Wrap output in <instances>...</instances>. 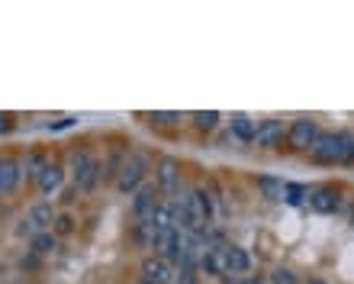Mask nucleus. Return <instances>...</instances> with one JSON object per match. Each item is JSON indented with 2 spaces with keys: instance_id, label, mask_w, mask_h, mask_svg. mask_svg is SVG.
Wrapping results in <instances>:
<instances>
[{
  "instance_id": "34",
  "label": "nucleus",
  "mask_w": 354,
  "mask_h": 284,
  "mask_svg": "<svg viewBox=\"0 0 354 284\" xmlns=\"http://www.w3.org/2000/svg\"><path fill=\"white\" fill-rule=\"evenodd\" d=\"M306 284H328V281H322V278H309Z\"/></svg>"
},
{
  "instance_id": "11",
  "label": "nucleus",
  "mask_w": 354,
  "mask_h": 284,
  "mask_svg": "<svg viewBox=\"0 0 354 284\" xmlns=\"http://www.w3.org/2000/svg\"><path fill=\"white\" fill-rule=\"evenodd\" d=\"M252 272V256L242 246H225V278H242Z\"/></svg>"
},
{
  "instance_id": "28",
  "label": "nucleus",
  "mask_w": 354,
  "mask_h": 284,
  "mask_svg": "<svg viewBox=\"0 0 354 284\" xmlns=\"http://www.w3.org/2000/svg\"><path fill=\"white\" fill-rule=\"evenodd\" d=\"M17 236H29V239L36 236V229H32V223H29V220H26V217L19 220V227H17Z\"/></svg>"
},
{
  "instance_id": "35",
  "label": "nucleus",
  "mask_w": 354,
  "mask_h": 284,
  "mask_svg": "<svg viewBox=\"0 0 354 284\" xmlns=\"http://www.w3.org/2000/svg\"><path fill=\"white\" fill-rule=\"evenodd\" d=\"M136 284H149V281H142V278H139V281H136Z\"/></svg>"
},
{
  "instance_id": "9",
  "label": "nucleus",
  "mask_w": 354,
  "mask_h": 284,
  "mask_svg": "<svg viewBox=\"0 0 354 284\" xmlns=\"http://www.w3.org/2000/svg\"><path fill=\"white\" fill-rule=\"evenodd\" d=\"M23 181V165L13 155H0V197L3 194H13Z\"/></svg>"
},
{
  "instance_id": "30",
  "label": "nucleus",
  "mask_w": 354,
  "mask_h": 284,
  "mask_svg": "<svg viewBox=\"0 0 354 284\" xmlns=\"http://www.w3.org/2000/svg\"><path fill=\"white\" fill-rule=\"evenodd\" d=\"M13 130V114H0V133H10Z\"/></svg>"
},
{
  "instance_id": "5",
  "label": "nucleus",
  "mask_w": 354,
  "mask_h": 284,
  "mask_svg": "<svg viewBox=\"0 0 354 284\" xmlns=\"http://www.w3.org/2000/svg\"><path fill=\"white\" fill-rule=\"evenodd\" d=\"M161 200L165 197H161V190L155 188V181H145V184L132 194V217H136V223H149Z\"/></svg>"
},
{
  "instance_id": "22",
  "label": "nucleus",
  "mask_w": 354,
  "mask_h": 284,
  "mask_svg": "<svg viewBox=\"0 0 354 284\" xmlns=\"http://www.w3.org/2000/svg\"><path fill=\"white\" fill-rule=\"evenodd\" d=\"M19 165H23V171H26L29 178L36 181L39 175H42V168L48 165V155H46V152H26V159L19 161Z\"/></svg>"
},
{
  "instance_id": "21",
  "label": "nucleus",
  "mask_w": 354,
  "mask_h": 284,
  "mask_svg": "<svg viewBox=\"0 0 354 284\" xmlns=\"http://www.w3.org/2000/svg\"><path fill=\"white\" fill-rule=\"evenodd\" d=\"M190 120H194V126L200 133H213L219 126V120H223V114L219 110H196V114H190Z\"/></svg>"
},
{
  "instance_id": "15",
  "label": "nucleus",
  "mask_w": 354,
  "mask_h": 284,
  "mask_svg": "<svg viewBox=\"0 0 354 284\" xmlns=\"http://www.w3.org/2000/svg\"><path fill=\"white\" fill-rule=\"evenodd\" d=\"M254 130H258V123H254L248 114H232L229 116V136L232 139H239V142H254Z\"/></svg>"
},
{
  "instance_id": "2",
  "label": "nucleus",
  "mask_w": 354,
  "mask_h": 284,
  "mask_svg": "<svg viewBox=\"0 0 354 284\" xmlns=\"http://www.w3.org/2000/svg\"><path fill=\"white\" fill-rule=\"evenodd\" d=\"M71 184L77 188V194H91L100 184V161L91 149H77L71 155Z\"/></svg>"
},
{
  "instance_id": "10",
  "label": "nucleus",
  "mask_w": 354,
  "mask_h": 284,
  "mask_svg": "<svg viewBox=\"0 0 354 284\" xmlns=\"http://www.w3.org/2000/svg\"><path fill=\"white\" fill-rule=\"evenodd\" d=\"M36 188H39V194H46V197L58 194V190L65 188V168L55 165V161H48L46 168H42V175L36 178Z\"/></svg>"
},
{
  "instance_id": "26",
  "label": "nucleus",
  "mask_w": 354,
  "mask_h": 284,
  "mask_svg": "<svg viewBox=\"0 0 354 284\" xmlns=\"http://www.w3.org/2000/svg\"><path fill=\"white\" fill-rule=\"evenodd\" d=\"M268 281H270V284H297V275H293L290 268H277V272H274Z\"/></svg>"
},
{
  "instance_id": "29",
  "label": "nucleus",
  "mask_w": 354,
  "mask_h": 284,
  "mask_svg": "<svg viewBox=\"0 0 354 284\" xmlns=\"http://www.w3.org/2000/svg\"><path fill=\"white\" fill-rule=\"evenodd\" d=\"M75 197H77V188H75V184L62 188V200H65V204H75Z\"/></svg>"
},
{
  "instance_id": "24",
  "label": "nucleus",
  "mask_w": 354,
  "mask_h": 284,
  "mask_svg": "<svg viewBox=\"0 0 354 284\" xmlns=\"http://www.w3.org/2000/svg\"><path fill=\"white\" fill-rule=\"evenodd\" d=\"M132 239H136V246L139 249H151V242H155V229H151V223H136V227H132Z\"/></svg>"
},
{
  "instance_id": "6",
  "label": "nucleus",
  "mask_w": 354,
  "mask_h": 284,
  "mask_svg": "<svg viewBox=\"0 0 354 284\" xmlns=\"http://www.w3.org/2000/svg\"><path fill=\"white\" fill-rule=\"evenodd\" d=\"M139 272H142V281H149V284H174L177 281L174 262L158 258V256H145V258H142Z\"/></svg>"
},
{
  "instance_id": "19",
  "label": "nucleus",
  "mask_w": 354,
  "mask_h": 284,
  "mask_svg": "<svg viewBox=\"0 0 354 284\" xmlns=\"http://www.w3.org/2000/svg\"><path fill=\"white\" fill-rule=\"evenodd\" d=\"M258 190H261L264 200H283V181L274 178V175H261L258 178Z\"/></svg>"
},
{
  "instance_id": "20",
  "label": "nucleus",
  "mask_w": 354,
  "mask_h": 284,
  "mask_svg": "<svg viewBox=\"0 0 354 284\" xmlns=\"http://www.w3.org/2000/svg\"><path fill=\"white\" fill-rule=\"evenodd\" d=\"M55 246H58V236L52 229H42V233H36V236L29 239V249H32L36 256H48Z\"/></svg>"
},
{
  "instance_id": "4",
  "label": "nucleus",
  "mask_w": 354,
  "mask_h": 284,
  "mask_svg": "<svg viewBox=\"0 0 354 284\" xmlns=\"http://www.w3.org/2000/svg\"><path fill=\"white\" fill-rule=\"evenodd\" d=\"M319 133H322V126H319L316 120L299 116V120H293V123L287 126V145L293 152H309L313 149V142L319 139Z\"/></svg>"
},
{
  "instance_id": "25",
  "label": "nucleus",
  "mask_w": 354,
  "mask_h": 284,
  "mask_svg": "<svg viewBox=\"0 0 354 284\" xmlns=\"http://www.w3.org/2000/svg\"><path fill=\"white\" fill-rule=\"evenodd\" d=\"M151 123L155 126H174V123H180V114H177V110H158V114H151Z\"/></svg>"
},
{
  "instance_id": "17",
  "label": "nucleus",
  "mask_w": 354,
  "mask_h": 284,
  "mask_svg": "<svg viewBox=\"0 0 354 284\" xmlns=\"http://www.w3.org/2000/svg\"><path fill=\"white\" fill-rule=\"evenodd\" d=\"M126 155H129V149H113L110 159L100 161V181H113L116 184V178H120V168L122 161H126Z\"/></svg>"
},
{
  "instance_id": "14",
  "label": "nucleus",
  "mask_w": 354,
  "mask_h": 284,
  "mask_svg": "<svg viewBox=\"0 0 354 284\" xmlns=\"http://www.w3.org/2000/svg\"><path fill=\"white\" fill-rule=\"evenodd\" d=\"M306 204L316 210V213H335V210L342 207V197H338L335 188H316V190H309Z\"/></svg>"
},
{
  "instance_id": "18",
  "label": "nucleus",
  "mask_w": 354,
  "mask_h": 284,
  "mask_svg": "<svg viewBox=\"0 0 354 284\" xmlns=\"http://www.w3.org/2000/svg\"><path fill=\"white\" fill-rule=\"evenodd\" d=\"M335 161H354V133L351 130H338L335 133Z\"/></svg>"
},
{
  "instance_id": "13",
  "label": "nucleus",
  "mask_w": 354,
  "mask_h": 284,
  "mask_svg": "<svg viewBox=\"0 0 354 284\" xmlns=\"http://www.w3.org/2000/svg\"><path fill=\"white\" fill-rule=\"evenodd\" d=\"M55 207H52V200H39V204H32V207L26 210V220L32 223V229L36 233H42V229H52L55 227Z\"/></svg>"
},
{
  "instance_id": "31",
  "label": "nucleus",
  "mask_w": 354,
  "mask_h": 284,
  "mask_svg": "<svg viewBox=\"0 0 354 284\" xmlns=\"http://www.w3.org/2000/svg\"><path fill=\"white\" fill-rule=\"evenodd\" d=\"M242 284H270L268 278H242Z\"/></svg>"
},
{
  "instance_id": "23",
  "label": "nucleus",
  "mask_w": 354,
  "mask_h": 284,
  "mask_svg": "<svg viewBox=\"0 0 354 284\" xmlns=\"http://www.w3.org/2000/svg\"><path fill=\"white\" fill-rule=\"evenodd\" d=\"M283 200L293 204V207H299V204L309 200V188L306 184H283Z\"/></svg>"
},
{
  "instance_id": "16",
  "label": "nucleus",
  "mask_w": 354,
  "mask_h": 284,
  "mask_svg": "<svg viewBox=\"0 0 354 284\" xmlns=\"http://www.w3.org/2000/svg\"><path fill=\"white\" fill-rule=\"evenodd\" d=\"M309 155L316 161H322V165H335V133H319V139L313 142V149H309Z\"/></svg>"
},
{
  "instance_id": "1",
  "label": "nucleus",
  "mask_w": 354,
  "mask_h": 284,
  "mask_svg": "<svg viewBox=\"0 0 354 284\" xmlns=\"http://www.w3.org/2000/svg\"><path fill=\"white\" fill-rule=\"evenodd\" d=\"M177 223L174 227L187 236H203L213 220V197L203 188H184L177 190Z\"/></svg>"
},
{
  "instance_id": "33",
  "label": "nucleus",
  "mask_w": 354,
  "mask_h": 284,
  "mask_svg": "<svg viewBox=\"0 0 354 284\" xmlns=\"http://www.w3.org/2000/svg\"><path fill=\"white\" fill-rule=\"evenodd\" d=\"M180 284H203L200 278H180Z\"/></svg>"
},
{
  "instance_id": "7",
  "label": "nucleus",
  "mask_w": 354,
  "mask_h": 284,
  "mask_svg": "<svg viewBox=\"0 0 354 284\" xmlns=\"http://www.w3.org/2000/svg\"><path fill=\"white\" fill-rule=\"evenodd\" d=\"M155 188L161 194H177L180 190V161L174 155H161L155 165Z\"/></svg>"
},
{
  "instance_id": "12",
  "label": "nucleus",
  "mask_w": 354,
  "mask_h": 284,
  "mask_svg": "<svg viewBox=\"0 0 354 284\" xmlns=\"http://www.w3.org/2000/svg\"><path fill=\"white\" fill-rule=\"evenodd\" d=\"M283 136H287V130H283L280 120H261L258 130H254V142H258L261 149H274V145H280Z\"/></svg>"
},
{
  "instance_id": "8",
  "label": "nucleus",
  "mask_w": 354,
  "mask_h": 284,
  "mask_svg": "<svg viewBox=\"0 0 354 284\" xmlns=\"http://www.w3.org/2000/svg\"><path fill=\"white\" fill-rule=\"evenodd\" d=\"M200 272L216 278H225V246L223 242H206L203 252H200Z\"/></svg>"
},
{
  "instance_id": "32",
  "label": "nucleus",
  "mask_w": 354,
  "mask_h": 284,
  "mask_svg": "<svg viewBox=\"0 0 354 284\" xmlns=\"http://www.w3.org/2000/svg\"><path fill=\"white\" fill-rule=\"evenodd\" d=\"M219 284H242V278H223Z\"/></svg>"
},
{
  "instance_id": "27",
  "label": "nucleus",
  "mask_w": 354,
  "mask_h": 284,
  "mask_svg": "<svg viewBox=\"0 0 354 284\" xmlns=\"http://www.w3.org/2000/svg\"><path fill=\"white\" fill-rule=\"evenodd\" d=\"M71 233V229H75V220L68 217V213H62V217H55V227H52V233Z\"/></svg>"
},
{
  "instance_id": "3",
  "label": "nucleus",
  "mask_w": 354,
  "mask_h": 284,
  "mask_svg": "<svg viewBox=\"0 0 354 284\" xmlns=\"http://www.w3.org/2000/svg\"><path fill=\"white\" fill-rule=\"evenodd\" d=\"M145 175H149V155H145V152H139V149H132L129 155H126V161H122V168H120L116 190L132 197V194L145 184Z\"/></svg>"
}]
</instances>
